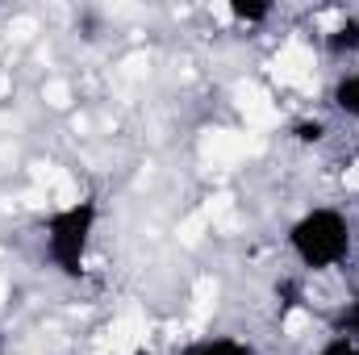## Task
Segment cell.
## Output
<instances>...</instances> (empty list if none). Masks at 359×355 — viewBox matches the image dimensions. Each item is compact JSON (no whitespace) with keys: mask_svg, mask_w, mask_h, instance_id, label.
Here are the masks:
<instances>
[{"mask_svg":"<svg viewBox=\"0 0 359 355\" xmlns=\"http://www.w3.org/2000/svg\"><path fill=\"white\" fill-rule=\"evenodd\" d=\"M284 247L297 260V267H305L313 276L339 272L355 251V222L339 205H309L288 222Z\"/></svg>","mask_w":359,"mask_h":355,"instance_id":"1","label":"cell"},{"mask_svg":"<svg viewBox=\"0 0 359 355\" xmlns=\"http://www.w3.org/2000/svg\"><path fill=\"white\" fill-rule=\"evenodd\" d=\"M96 230H100V201L96 196H76V201L50 209L38 226V247H42L46 267L59 280H84L92 247H96Z\"/></svg>","mask_w":359,"mask_h":355,"instance_id":"2","label":"cell"},{"mask_svg":"<svg viewBox=\"0 0 359 355\" xmlns=\"http://www.w3.org/2000/svg\"><path fill=\"white\" fill-rule=\"evenodd\" d=\"M184 355H259V351H255V343H247L238 335H205V339L188 343Z\"/></svg>","mask_w":359,"mask_h":355,"instance_id":"3","label":"cell"},{"mask_svg":"<svg viewBox=\"0 0 359 355\" xmlns=\"http://www.w3.org/2000/svg\"><path fill=\"white\" fill-rule=\"evenodd\" d=\"M326 51L334 59H355L359 55V13H347L330 34H326Z\"/></svg>","mask_w":359,"mask_h":355,"instance_id":"4","label":"cell"},{"mask_svg":"<svg viewBox=\"0 0 359 355\" xmlns=\"http://www.w3.org/2000/svg\"><path fill=\"white\" fill-rule=\"evenodd\" d=\"M330 105H334V113H343V117L359 121V72H343V76L334 80V88H330Z\"/></svg>","mask_w":359,"mask_h":355,"instance_id":"5","label":"cell"},{"mask_svg":"<svg viewBox=\"0 0 359 355\" xmlns=\"http://www.w3.org/2000/svg\"><path fill=\"white\" fill-rule=\"evenodd\" d=\"M238 25H247V29H255V25H268L271 17H276V8L264 4V0H230V8H226Z\"/></svg>","mask_w":359,"mask_h":355,"instance_id":"6","label":"cell"},{"mask_svg":"<svg viewBox=\"0 0 359 355\" xmlns=\"http://www.w3.org/2000/svg\"><path fill=\"white\" fill-rule=\"evenodd\" d=\"M334 330H339V335H351V339H359V288L347 297V305L339 309V318H334Z\"/></svg>","mask_w":359,"mask_h":355,"instance_id":"7","label":"cell"},{"mask_svg":"<svg viewBox=\"0 0 359 355\" xmlns=\"http://www.w3.org/2000/svg\"><path fill=\"white\" fill-rule=\"evenodd\" d=\"M318 355H359V339L351 335H339V330H330V339L318 347Z\"/></svg>","mask_w":359,"mask_h":355,"instance_id":"8","label":"cell"},{"mask_svg":"<svg viewBox=\"0 0 359 355\" xmlns=\"http://www.w3.org/2000/svg\"><path fill=\"white\" fill-rule=\"evenodd\" d=\"M297 130H301V134H297L301 142H322V138H326V126H322V121H305V126H297Z\"/></svg>","mask_w":359,"mask_h":355,"instance_id":"9","label":"cell"},{"mask_svg":"<svg viewBox=\"0 0 359 355\" xmlns=\"http://www.w3.org/2000/svg\"><path fill=\"white\" fill-rule=\"evenodd\" d=\"M0 355H4V335H0Z\"/></svg>","mask_w":359,"mask_h":355,"instance_id":"10","label":"cell"}]
</instances>
